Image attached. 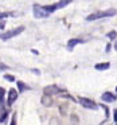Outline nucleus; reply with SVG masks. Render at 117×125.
Here are the masks:
<instances>
[{
	"instance_id": "nucleus-6",
	"label": "nucleus",
	"mask_w": 117,
	"mask_h": 125,
	"mask_svg": "<svg viewBox=\"0 0 117 125\" xmlns=\"http://www.w3.org/2000/svg\"><path fill=\"white\" fill-rule=\"evenodd\" d=\"M16 98H18V92L15 89H11L10 90V95H8V105H12Z\"/></svg>"
},
{
	"instance_id": "nucleus-9",
	"label": "nucleus",
	"mask_w": 117,
	"mask_h": 125,
	"mask_svg": "<svg viewBox=\"0 0 117 125\" xmlns=\"http://www.w3.org/2000/svg\"><path fill=\"white\" fill-rule=\"evenodd\" d=\"M4 117H6V112L3 110V106H0V121L4 120Z\"/></svg>"
},
{
	"instance_id": "nucleus-12",
	"label": "nucleus",
	"mask_w": 117,
	"mask_h": 125,
	"mask_svg": "<svg viewBox=\"0 0 117 125\" xmlns=\"http://www.w3.org/2000/svg\"><path fill=\"white\" fill-rule=\"evenodd\" d=\"M114 120H116V121H117V109H116V110H114Z\"/></svg>"
},
{
	"instance_id": "nucleus-11",
	"label": "nucleus",
	"mask_w": 117,
	"mask_h": 125,
	"mask_svg": "<svg viewBox=\"0 0 117 125\" xmlns=\"http://www.w3.org/2000/svg\"><path fill=\"white\" fill-rule=\"evenodd\" d=\"M4 28V22H0V30H3Z\"/></svg>"
},
{
	"instance_id": "nucleus-8",
	"label": "nucleus",
	"mask_w": 117,
	"mask_h": 125,
	"mask_svg": "<svg viewBox=\"0 0 117 125\" xmlns=\"http://www.w3.org/2000/svg\"><path fill=\"white\" fill-rule=\"evenodd\" d=\"M96 69H97V70H105V69H109V63H100V65H96Z\"/></svg>"
},
{
	"instance_id": "nucleus-7",
	"label": "nucleus",
	"mask_w": 117,
	"mask_h": 125,
	"mask_svg": "<svg viewBox=\"0 0 117 125\" xmlns=\"http://www.w3.org/2000/svg\"><path fill=\"white\" fill-rule=\"evenodd\" d=\"M81 42H82V41H79V39H71V41H70V42H69V44H67V47H69V49H70V50H71V49H73V47H74V46H75V44H77V43H81Z\"/></svg>"
},
{
	"instance_id": "nucleus-4",
	"label": "nucleus",
	"mask_w": 117,
	"mask_h": 125,
	"mask_svg": "<svg viewBox=\"0 0 117 125\" xmlns=\"http://www.w3.org/2000/svg\"><path fill=\"white\" fill-rule=\"evenodd\" d=\"M34 12H35V16H38V18L47 16V15H49L46 11H44L43 7H38V6H35V8H34Z\"/></svg>"
},
{
	"instance_id": "nucleus-10",
	"label": "nucleus",
	"mask_w": 117,
	"mask_h": 125,
	"mask_svg": "<svg viewBox=\"0 0 117 125\" xmlns=\"http://www.w3.org/2000/svg\"><path fill=\"white\" fill-rule=\"evenodd\" d=\"M43 102H44V104H50V100H49V98L44 97V98H43Z\"/></svg>"
},
{
	"instance_id": "nucleus-13",
	"label": "nucleus",
	"mask_w": 117,
	"mask_h": 125,
	"mask_svg": "<svg viewBox=\"0 0 117 125\" xmlns=\"http://www.w3.org/2000/svg\"><path fill=\"white\" fill-rule=\"evenodd\" d=\"M7 14H0V18H6Z\"/></svg>"
},
{
	"instance_id": "nucleus-5",
	"label": "nucleus",
	"mask_w": 117,
	"mask_h": 125,
	"mask_svg": "<svg viewBox=\"0 0 117 125\" xmlns=\"http://www.w3.org/2000/svg\"><path fill=\"white\" fill-rule=\"evenodd\" d=\"M101 98H102V101H106V102H113V101L116 100V95L112 94V93H109V92H106V93L102 94Z\"/></svg>"
},
{
	"instance_id": "nucleus-1",
	"label": "nucleus",
	"mask_w": 117,
	"mask_h": 125,
	"mask_svg": "<svg viewBox=\"0 0 117 125\" xmlns=\"http://www.w3.org/2000/svg\"><path fill=\"white\" fill-rule=\"evenodd\" d=\"M116 15V10H108V11H102V12H97V14H92L86 18V20H96L100 18H108V16H113Z\"/></svg>"
},
{
	"instance_id": "nucleus-2",
	"label": "nucleus",
	"mask_w": 117,
	"mask_h": 125,
	"mask_svg": "<svg viewBox=\"0 0 117 125\" xmlns=\"http://www.w3.org/2000/svg\"><path fill=\"white\" fill-rule=\"evenodd\" d=\"M23 30H24V27H18V28H15V30H12V31H8V32H1L0 34V38L4 39V41H7V39L12 38V36L19 35Z\"/></svg>"
},
{
	"instance_id": "nucleus-3",
	"label": "nucleus",
	"mask_w": 117,
	"mask_h": 125,
	"mask_svg": "<svg viewBox=\"0 0 117 125\" xmlns=\"http://www.w3.org/2000/svg\"><path fill=\"white\" fill-rule=\"evenodd\" d=\"M79 102L82 104V106H85L87 109H97V104L87 100V98H79Z\"/></svg>"
}]
</instances>
